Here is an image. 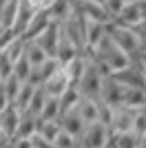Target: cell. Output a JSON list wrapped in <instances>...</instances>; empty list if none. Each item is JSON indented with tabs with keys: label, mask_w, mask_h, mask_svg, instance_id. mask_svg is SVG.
<instances>
[{
	"label": "cell",
	"mask_w": 146,
	"mask_h": 148,
	"mask_svg": "<svg viewBox=\"0 0 146 148\" xmlns=\"http://www.w3.org/2000/svg\"><path fill=\"white\" fill-rule=\"evenodd\" d=\"M86 53H91V58L104 69L106 75H117V73H122V71H126L128 66H133V58L128 56L126 51H122L120 47L113 42L111 36H106L95 49L86 51Z\"/></svg>",
	"instance_id": "obj_1"
},
{
	"label": "cell",
	"mask_w": 146,
	"mask_h": 148,
	"mask_svg": "<svg viewBox=\"0 0 146 148\" xmlns=\"http://www.w3.org/2000/svg\"><path fill=\"white\" fill-rule=\"evenodd\" d=\"M104 77H106L104 69L100 66V64H97V62L91 58V53H89L86 69H84V73H82V77H80V82L75 84V86H78V91L82 93V97L95 99V102H97V99H100V93H102Z\"/></svg>",
	"instance_id": "obj_2"
},
{
	"label": "cell",
	"mask_w": 146,
	"mask_h": 148,
	"mask_svg": "<svg viewBox=\"0 0 146 148\" xmlns=\"http://www.w3.org/2000/svg\"><path fill=\"white\" fill-rule=\"evenodd\" d=\"M109 36L113 38V42H115L122 51H126L128 56L133 58V64L144 60L146 53L142 51V44H140V38L135 33V29L122 27V25H117V22H113V25H109Z\"/></svg>",
	"instance_id": "obj_3"
},
{
	"label": "cell",
	"mask_w": 146,
	"mask_h": 148,
	"mask_svg": "<svg viewBox=\"0 0 146 148\" xmlns=\"http://www.w3.org/2000/svg\"><path fill=\"white\" fill-rule=\"evenodd\" d=\"M113 142V130L102 122L89 124L80 137V148H106Z\"/></svg>",
	"instance_id": "obj_4"
},
{
	"label": "cell",
	"mask_w": 146,
	"mask_h": 148,
	"mask_svg": "<svg viewBox=\"0 0 146 148\" xmlns=\"http://www.w3.org/2000/svg\"><path fill=\"white\" fill-rule=\"evenodd\" d=\"M124 97H126V86L117 80L115 75H106L102 84V93H100V99L104 104L113 106V108H120L124 106Z\"/></svg>",
	"instance_id": "obj_5"
},
{
	"label": "cell",
	"mask_w": 146,
	"mask_h": 148,
	"mask_svg": "<svg viewBox=\"0 0 146 148\" xmlns=\"http://www.w3.org/2000/svg\"><path fill=\"white\" fill-rule=\"evenodd\" d=\"M73 5H75V9H78L80 13L86 16V20L100 22V25H113V20H111V16L106 13L104 5H97L93 0H78V2H73Z\"/></svg>",
	"instance_id": "obj_6"
},
{
	"label": "cell",
	"mask_w": 146,
	"mask_h": 148,
	"mask_svg": "<svg viewBox=\"0 0 146 148\" xmlns=\"http://www.w3.org/2000/svg\"><path fill=\"white\" fill-rule=\"evenodd\" d=\"M51 25H53V18H51V13L44 11V9H40V11L33 16V20L29 22L27 31H24L20 38H22V40H27V42H29V40H38V38L42 36V33H44V31H47Z\"/></svg>",
	"instance_id": "obj_7"
},
{
	"label": "cell",
	"mask_w": 146,
	"mask_h": 148,
	"mask_svg": "<svg viewBox=\"0 0 146 148\" xmlns=\"http://www.w3.org/2000/svg\"><path fill=\"white\" fill-rule=\"evenodd\" d=\"M20 115H22V111H20L18 106H13V104H9L5 111L0 113V128H2V133H5L7 139H13V137L18 135Z\"/></svg>",
	"instance_id": "obj_8"
},
{
	"label": "cell",
	"mask_w": 146,
	"mask_h": 148,
	"mask_svg": "<svg viewBox=\"0 0 146 148\" xmlns=\"http://www.w3.org/2000/svg\"><path fill=\"white\" fill-rule=\"evenodd\" d=\"M135 113H137V111L128 108V106H120V108H115V117H113V124H111V130H113V135L133 133Z\"/></svg>",
	"instance_id": "obj_9"
},
{
	"label": "cell",
	"mask_w": 146,
	"mask_h": 148,
	"mask_svg": "<svg viewBox=\"0 0 146 148\" xmlns=\"http://www.w3.org/2000/svg\"><path fill=\"white\" fill-rule=\"evenodd\" d=\"M36 42L44 49V53H47L49 58H58V49H60V25L53 22Z\"/></svg>",
	"instance_id": "obj_10"
},
{
	"label": "cell",
	"mask_w": 146,
	"mask_h": 148,
	"mask_svg": "<svg viewBox=\"0 0 146 148\" xmlns=\"http://www.w3.org/2000/svg\"><path fill=\"white\" fill-rule=\"evenodd\" d=\"M62 69V64L55 58H49L47 62H44L42 66H36L33 71H31V77H29V84H33V86H44V82L51 77V75H55L58 71Z\"/></svg>",
	"instance_id": "obj_11"
},
{
	"label": "cell",
	"mask_w": 146,
	"mask_h": 148,
	"mask_svg": "<svg viewBox=\"0 0 146 148\" xmlns=\"http://www.w3.org/2000/svg\"><path fill=\"white\" fill-rule=\"evenodd\" d=\"M69 86H73V84L69 82L67 73H64V69H60L55 75H51V77L44 82V91H47L49 97H62V95L67 93Z\"/></svg>",
	"instance_id": "obj_12"
},
{
	"label": "cell",
	"mask_w": 146,
	"mask_h": 148,
	"mask_svg": "<svg viewBox=\"0 0 146 148\" xmlns=\"http://www.w3.org/2000/svg\"><path fill=\"white\" fill-rule=\"evenodd\" d=\"M58 122H60L62 130L71 133V135H73V137H78V139L82 137L84 128L89 126V124H86L84 119H82V117L78 115V111H75V108H73V111H69V113H64V115H62V117L58 119Z\"/></svg>",
	"instance_id": "obj_13"
},
{
	"label": "cell",
	"mask_w": 146,
	"mask_h": 148,
	"mask_svg": "<svg viewBox=\"0 0 146 148\" xmlns=\"http://www.w3.org/2000/svg\"><path fill=\"white\" fill-rule=\"evenodd\" d=\"M38 119H40V115H33L31 111H22L20 124H18V135L16 137H22V139L38 137Z\"/></svg>",
	"instance_id": "obj_14"
},
{
	"label": "cell",
	"mask_w": 146,
	"mask_h": 148,
	"mask_svg": "<svg viewBox=\"0 0 146 148\" xmlns=\"http://www.w3.org/2000/svg\"><path fill=\"white\" fill-rule=\"evenodd\" d=\"M78 56H82V51H80L78 47H75V44L62 33V29H60V49H58V58H55V60L60 62L62 66H67L69 62H73Z\"/></svg>",
	"instance_id": "obj_15"
},
{
	"label": "cell",
	"mask_w": 146,
	"mask_h": 148,
	"mask_svg": "<svg viewBox=\"0 0 146 148\" xmlns=\"http://www.w3.org/2000/svg\"><path fill=\"white\" fill-rule=\"evenodd\" d=\"M106 36H109V25H100V22L89 20V27H86V51L95 49Z\"/></svg>",
	"instance_id": "obj_16"
},
{
	"label": "cell",
	"mask_w": 146,
	"mask_h": 148,
	"mask_svg": "<svg viewBox=\"0 0 146 148\" xmlns=\"http://www.w3.org/2000/svg\"><path fill=\"white\" fill-rule=\"evenodd\" d=\"M86 62H89V53H82V56H78L73 62H69L67 66H62L73 86L80 82V77H82V73H84V69H86Z\"/></svg>",
	"instance_id": "obj_17"
},
{
	"label": "cell",
	"mask_w": 146,
	"mask_h": 148,
	"mask_svg": "<svg viewBox=\"0 0 146 148\" xmlns=\"http://www.w3.org/2000/svg\"><path fill=\"white\" fill-rule=\"evenodd\" d=\"M137 2H140V0H137ZM137 2H133V5H126V7H124L122 16L115 20L117 25L135 29V27L140 25V22H144V18H142V13H140V7H137Z\"/></svg>",
	"instance_id": "obj_18"
},
{
	"label": "cell",
	"mask_w": 146,
	"mask_h": 148,
	"mask_svg": "<svg viewBox=\"0 0 146 148\" xmlns=\"http://www.w3.org/2000/svg\"><path fill=\"white\" fill-rule=\"evenodd\" d=\"M24 42H27V40H24ZM24 56H27V60L31 62V66H33V69L42 66L44 62L49 60V56L44 53V49L36 42V40H29V42L24 44Z\"/></svg>",
	"instance_id": "obj_19"
},
{
	"label": "cell",
	"mask_w": 146,
	"mask_h": 148,
	"mask_svg": "<svg viewBox=\"0 0 146 148\" xmlns=\"http://www.w3.org/2000/svg\"><path fill=\"white\" fill-rule=\"evenodd\" d=\"M49 13H51L53 22L62 25L64 20H69L73 16V0H55L53 7L49 9Z\"/></svg>",
	"instance_id": "obj_20"
},
{
	"label": "cell",
	"mask_w": 146,
	"mask_h": 148,
	"mask_svg": "<svg viewBox=\"0 0 146 148\" xmlns=\"http://www.w3.org/2000/svg\"><path fill=\"white\" fill-rule=\"evenodd\" d=\"M75 111H78V115L84 119L86 124L97 122V102H95V99L82 97V99H80V104L75 106Z\"/></svg>",
	"instance_id": "obj_21"
},
{
	"label": "cell",
	"mask_w": 146,
	"mask_h": 148,
	"mask_svg": "<svg viewBox=\"0 0 146 148\" xmlns=\"http://www.w3.org/2000/svg\"><path fill=\"white\" fill-rule=\"evenodd\" d=\"M80 99H82V93L78 91V86H69L67 88V93L60 97V106H62V115L64 113H69V111H73L75 106L80 104ZM60 115V117H62Z\"/></svg>",
	"instance_id": "obj_22"
},
{
	"label": "cell",
	"mask_w": 146,
	"mask_h": 148,
	"mask_svg": "<svg viewBox=\"0 0 146 148\" xmlns=\"http://www.w3.org/2000/svg\"><path fill=\"white\" fill-rule=\"evenodd\" d=\"M62 115V106H60V97H49L47 104H44L42 113H40V117L44 122H58Z\"/></svg>",
	"instance_id": "obj_23"
},
{
	"label": "cell",
	"mask_w": 146,
	"mask_h": 148,
	"mask_svg": "<svg viewBox=\"0 0 146 148\" xmlns=\"http://www.w3.org/2000/svg\"><path fill=\"white\" fill-rule=\"evenodd\" d=\"M60 133H62L60 122H44L42 128H40V133H38V137H40L42 142H47V144H53Z\"/></svg>",
	"instance_id": "obj_24"
},
{
	"label": "cell",
	"mask_w": 146,
	"mask_h": 148,
	"mask_svg": "<svg viewBox=\"0 0 146 148\" xmlns=\"http://www.w3.org/2000/svg\"><path fill=\"white\" fill-rule=\"evenodd\" d=\"M38 86H33V84H29V82H24L22 88H20L18 97H16V102H13V106H18L20 111H27L31 104V97H33V93H36Z\"/></svg>",
	"instance_id": "obj_25"
},
{
	"label": "cell",
	"mask_w": 146,
	"mask_h": 148,
	"mask_svg": "<svg viewBox=\"0 0 146 148\" xmlns=\"http://www.w3.org/2000/svg\"><path fill=\"white\" fill-rule=\"evenodd\" d=\"M47 99H49V95H47V91H44V86H38L36 93H33V97H31V104H29L27 111H31L33 115H40L42 108H44V104H47Z\"/></svg>",
	"instance_id": "obj_26"
},
{
	"label": "cell",
	"mask_w": 146,
	"mask_h": 148,
	"mask_svg": "<svg viewBox=\"0 0 146 148\" xmlns=\"http://www.w3.org/2000/svg\"><path fill=\"white\" fill-rule=\"evenodd\" d=\"M31 71H33V66H31V62L27 60V56H22L16 64H13V75H16L20 82H29Z\"/></svg>",
	"instance_id": "obj_27"
},
{
	"label": "cell",
	"mask_w": 146,
	"mask_h": 148,
	"mask_svg": "<svg viewBox=\"0 0 146 148\" xmlns=\"http://www.w3.org/2000/svg\"><path fill=\"white\" fill-rule=\"evenodd\" d=\"M24 44H27V42H24L22 38L18 36V38H16V40H13V42L9 44V47H7L5 51H2V53H5V56L9 58V60H11L13 64H16V62H18L20 58L24 56Z\"/></svg>",
	"instance_id": "obj_28"
},
{
	"label": "cell",
	"mask_w": 146,
	"mask_h": 148,
	"mask_svg": "<svg viewBox=\"0 0 146 148\" xmlns=\"http://www.w3.org/2000/svg\"><path fill=\"white\" fill-rule=\"evenodd\" d=\"M140 137L135 133H122V135H113V146L115 148H137Z\"/></svg>",
	"instance_id": "obj_29"
},
{
	"label": "cell",
	"mask_w": 146,
	"mask_h": 148,
	"mask_svg": "<svg viewBox=\"0 0 146 148\" xmlns=\"http://www.w3.org/2000/svg\"><path fill=\"white\" fill-rule=\"evenodd\" d=\"M113 117H115V108L109 104H104L102 99H97V122L106 124L111 128V124H113Z\"/></svg>",
	"instance_id": "obj_30"
},
{
	"label": "cell",
	"mask_w": 146,
	"mask_h": 148,
	"mask_svg": "<svg viewBox=\"0 0 146 148\" xmlns=\"http://www.w3.org/2000/svg\"><path fill=\"white\" fill-rule=\"evenodd\" d=\"M53 146L55 148H80V139L73 137L71 133H67V130H62L58 135V139L53 142Z\"/></svg>",
	"instance_id": "obj_31"
},
{
	"label": "cell",
	"mask_w": 146,
	"mask_h": 148,
	"mask_svg": "<svg viewBox=\"0 0 146 148\" xmlns=\"http://www.w3.org/2000/svg\"><path fill=\"white\" fill-rule=\"evenodd\" d=\"M22 84H24V82H20L16 75H11V77H7V80H5V91H7V95H9V102H11V104L16 102V97H18Z\"/></svg>",
	"instance_id": "obj_32"
},
{
	"label": "cell",
	"mask_w": 146,
	"mask_h": 148,
	"mask_svg": "<svg viewBox=\"0 0 146 148\" xmlns=\"http://www.w3.org/2000/svg\"><path fill=\"white\" fill-rule=\"evenodd\" d=\"M124 7H126V2H124V0H106V2H104V9H106V13L111 16V20H113V22L122 16Z\"/></svg>",
	"instance_id": "obj_33"
},
{
	"label": "cell",
	"mask_w": 146,
	"mask_h": 148,
	"mask_svg": "<svg viewBox=\"0 0 146 148\" xmlns=\"http://www.w3.org/2000/svg\"><path fill=\"white\" fill-rule=\"evenodd\" d=\"M16 38H18V36H16V31H13V29H0V53H2Z\"/></svg>",
	"instance_id": "obj_34"
},
{
	"label": "cell",
	"mask_w": 146,
	"mask_h": 148,
	"mask_svg": "<svg viewBox=\"0 0 146 148\" xmlns=\"http://www.w3.org/2000/svg\"><path fill=\"white\" fill-rule=\"evenodd\" d=\"M0 75H2L5 80L13 75V62L9 60L5 53H0Z\"/></svg>",
	"instance_id": "obj_35"
},
{
	"label": "cell",
	"mask_w": 146,
	"mask_h": 148,
	"mask_svg": "<svg viewBox=\"0 0 146 148\" xmlns=\"http://www.w3.org/2000/svg\"><path fill=\"white\" fill-rule=\"evenodd\" d=\"M9 148H36L33 139H22V137H13L9 139Z\"/></svg>",
	"instance_id": "obj_36"
},
{
	"label": "cell",
	"mask_w": 146,
	"mask_h": 148,
	"mask_svg": "<svg viewBox=\"0 0 146 148\" xmlns=\"http://www.w3.org/2000/svg\"><path fill=\"white\" fill-rule=\"evenodd\" d=\"M135 33H137V38H140L142 51L146 53V20H144V22H140V25L135 27Z\"/></svg>",
	"instance_id": "obj_37"
},
{
	"label": "cell",
	"mask_w": 146,
	"mask_h": 148,
	"mask_svg": "<svg viewBox=\"0 0 146 148\" xmlns=\"http://www.w3.org/2000/svg\"><path fill=\"white\" fill-rule=\"evenodd\" d=\"M9 104H11V102H9V95H7V91H5V82H2V86H0V113L5 111Z\"/></svg>",
	"instance_id": "obj_38"
},
{
	"label": "cell",
	"mask_w": 146,
	"mask_h": 148,
	"mask_svg": "<svg viewBox=\"0 0 146 148\" xmlns=\"http://www.w3.org/2000/svg\"><path fill=\"white\" fill-rule=\"evenodd\" d=\"M33 2H36V7H38V9H44V11H49V9L53 7V2H55V0H33Z\"/></svg>",
	"instance_id": "obj_39"
},
{
	"label": "cell",
	"mask_w": 146,
	"mask_h": 148,
	"mask_svg": "<svg viewBox=\"0 0 146 148\" xmlns=\"http://www.w3.org/2000/svg\"><path fill=\"white\" fill-rule=\"evenodd\" d=\"M137 7H140V13H142V18L146 20V0H140V2H137Z\"/></svg>",
	"instance_id": "obj_40"
},
{
	"label": "cell",
	"mask_w": 146,
	"mask_h": 148,
	"mask_svg": "<svg viewBox=\"0 0 146 148\" xmlns=\"http://www.w3.org/2000/svg\"><path fill=\"white\" fill-rule=\"evenodd\" d=\"M135 66H140V69H142V73H144V77H146V56H144V60H142V62H137Z\"/></svg>",
	"instance_id": "obj_41"
},
{
	"label": "cell",
	"mask_w": 146,
	"mask_h": 148,
	"mask_svg": "<svg viewBox=\"0 0 146 148\" xmlns=\"http://www.w3.org/2000/svg\"><path fill=\"white\" fill-rule=\"evenodd\" d=\"M137 148H146V135L140 137V144H137Z\"/></svg>",
	"instance_id": "obj_42"
},
{
	"label": "cell",
	"mask_w": 146,
	"mask_h": 148,
	"mask_svg": "<svg viewBox=\"0 0 146 148\" xmlns=\"http://www.w3.org/2000/svg\"><path fill=\"white\" fill-rule=\"evenodd\" d=\"M2 139H7V137H5V133H2V128H0V142H2Z\"/></svg>",
	"instance_id": "obj_43"
},
{
	"label": "cell",
	"mask_w": 146,
	"mask_h": 148,
	"mask_svg": "<svg viewBox=\"0 0 146 148\" xmlns=\"http://www.w3.org/2000/svg\"><path fill=\"white\" fill-rule=\"evenodd\" d=\"M124 2H126V5H133V2H137V0H124Z\"/></svg>",
	"instance_id": "obj_44"
},
{
	"label": "cell",
	"mask_w": 146,
	"mask_h": 148,
	"mask_svg": "<svg viewBox=\"0 0 146 148\" xmlns=\"http://www.w3.org/2000/svg\"><path fill=\"white\" fill-rule=\"evenodd\" d=\"M93 2H97V5H104V2H106V0H93Z\"/></svg>",
	"instance_id": "obj_45"
},
{
	"label": "cell",
	"mask_w": 146,
	"mask_h": 148,
	"mask_svg": "<svg viewBox=\"0 0 146 148\" xmlns=\"http://www.w3.org/2000/svg\"><path fill=\"white\" fill-rule=\"evenodd\" d=\"M2 82H5V77H2V75H0V86H2Z\"/></svg>",
	"instance_id": "obj_46"
},
{
	"label": "cell",
	"mask_w": 146,
	"mask_h": 148,
	"mask_svg": "<svg viewBox=\"0 0 146 148\" xmlns=\"http://www.w3.org/2000/svg\"><path fill=\"white\" fill-rule=\"evenodd\" d=\"M106 148H115V146H113V142H111V146H106Z\"/></svg>",
	"instance_id": "obj_47"
},
{
	"label": "cell",
	"mask_w": 146,
	"mask_h": 148,
	"mask_svg": "<svg viewBox=\"0 0 146 148\" xmlns=\"http://www.w3.org/2000/svg\"><path fill=\"white\" fill-rule=\"evenodd\" d=\"M73 2H78V0H73Z\"/></svg>",
	"instance_id": "obj_48"
}]
</instances>
